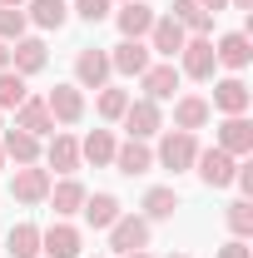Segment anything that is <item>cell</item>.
<instances>
[{
  "label": "cell",
  "mask_w": 253,
  "mask_h": 258,
  "mask_svg": "<svg viewBox=\"0 0 253 258\" xmlns=\"http://www.w3.org/2000/svg\"><path fill=\"white\" fill-rule=\"evenodd\" d=\"M194 159H199V139H194L189 129H169V134L159 139L154 164H164L169 174H184V169H194Z\"/></svg>",
  "instance_id": "1"
},
{
  "label": "cell",
  "mask_w": 253,
  "mask_h": 258,
  "mask_svg": "<svg viewBox=\"0 0 253 258\" xmlns=\"http://www.w3.org/2000/svg\"><path fill=\"white\" fill-rule=\"evenodd\" d=\"M214 70H219L214 40H209V35H189L184 50H179V75H189V80H214Z\"/></svg>",
  "instance_id": "2"
},
{
  "label": "cell",
  "mask_w": 253,
  "mask_h": 258,
  "mask_svg": "<svg viewBox=\"0 0 253 258\" xmlns=\"http://www.w3.org/2000/svg\"><path fill=\"white\" fill-rule=\"evenodd\" d=\"M109 248H114V253H139V248H149V219H144V214H119V219L109 224Z\"/></svg>",
  "instance_id": "3"
},
{
  "label": "cell",
  "mask_w": 253,
  "mask_h": 258,
  "mask_svg": "<svg viewBox=\"0 0 253 258\" xmlns=\"http://www.w3.org/2000/svg\"><path fill=\"white\" fill-rule=\"evenodd\" d=\"M194 169H199V179H204L209 189H228V184H233V174H238V159H233V154H223L219 144H214V149H199Z\"/></svg>",
  "instance_id": "4"
},
{
  "label": "cell",
  "mask_w": 253,
  "mask_h": 258,
  "mask_svg": "<svg viewBox=\"0 0 253 258\" xmlns=\"http://www.w3.org/2000/svg\"><path fill=\"white\" fill-rule=\"evenodd\" d=\"M109 75H114V70H109V50H95V45H90V50L75 55V85H80V90H104Z\"/></svg>",
  "instance_id": "5"
},
{
  "label": "cell",
  "mask_w": 253,
  "mask_h": 258,
  "mask_svg": "<svg viewBox=\"0 0 253 258\" xmlns=\"http://www.w3.org/2000/svg\"><path fill=\"white\" fill-rule=\"evenodd\" d=\"M184 40H189V30H184V25H179L174 15H154V25H149V55H164V60H179Z\"/></svg>",
  "instance_id": "6"
},
{
  "label": "cell",
  "mask_w": 253,
  "mask_h": 258,
  "mask_svg": "<svg viewBox=\"0 0 253 258\" xmlns=\"http://www.w3.org/2000/svg\"><path fill=\"white\" fill-rule=\"evenodd\" d=\"M119 124L129 129V139H154L164 129V114H159L154 99H129V109L119 114Z\"/></svg>",
  "instance_id": "7"
},
{
  "label": "cell",
  "mask_w": 253,
  "mask_h": 258,
  "mask_svg": "<svg viewBox=\"0 0 253 258\" xmlns=\"http://www.w3.org/2000/svg\"><path fill=\"white\" fill-rule=\"evenodd\" d=\"M45 109H50L55 124H80V119H85V95H80V85H55V90L45 95Z\"/></svg>",
  "instance_id": "8"
},
{
  "label": "cell",
  "mask_w": 253,
  "mask_h": 258,
  "mask_svg": "<svg viewBox=\"0 0 253 258\" xmlns=\"http://www.w3.org/2000/svg\"><path fill=\"white\" fill-rule=\"evenodd\" d=\"M50 169H40V164H20L15 169V179H10V194L20 199V204H45V194H50Z\"/></svg>",
  "instance_id": "9"
},
{
  "label": "cell",
  "mask_w": 253,
  "mask_h": 258,
  "mask_svg": "<svg viewBox=\"0 0 253 258\" xmlns=\"http://www.w3.org/2000/svg\"><path fill=\"white\" fill-rule=\"evenodd\" d=\"M80 243H85V238H80V228L75 224H50V228H40V253L45 258H80Z\"/></svg>",
  "instance_id": "10"
},
{
  "label": "cell",
  "mask_w": 253,
  "mask_h": 258,
  "mask_svg": "<svg viewBox=\"0 0 253 258\" xmlns=\"http://www.w3.org/2000/svg\"><path fill=\"white\" fill-rule=\"evenodd\" d=\"M45 60H50V55H45V40H35V35H20V40L10 45V70H15V75H25V80L40 75Z\"/></svg>",
  "instance_id": "11"
},
{
  "label": "cell",
  "mask_w": 253,
  "mask_h": 258,
  "mask_svg": "<svg viewBox=\"0 0 253 258\" xmlns=\"http://www.w3.org/2000/svg\"><path fill=\"white\" fill-rule=\"evenodd\" d=\"M114 169L119 174H129V179H139V174H149L154 169V149L144 144V139H129V144H114Z\"/></svg>",
  "instance_id": "12"
},
{
  "label": "cell",
  "mask_w": 253,
  "mask_h": 258,
  "mask_svg": "<svg viewBox=\"0 0 253 258\" xmlns=\"http://www.w3.org/2000/svg\"><path fill=\"white\" fill-rule=\"evenodd\" d=\"M149 45H144V40H119V45H114V50H109V70H114V75H144V70H149Z\"/></svg>",
  "instance_id": "13"
},
{
  "label": "cell",
  "mask_w": 253,
  "mask_h": 258,
  "mask_svg": "<svg viewBox=\"0 0 253 258\" xmlns=\"http://www.w3.org/2000/svg\"><path fill=\"white\" fill-rule=\"evenodd\" d=\"M219 149L223 154H253V124L243 119V114H223V124H219Z\"/></svg>",
  "instance_id": "14"
},
{
  "label": "cell",
  "mask_w": 253,
  "mask_h": 258,
  "mask_svg": "<svg viewBox=\"0 0 253 258\" xmlns=\"http://www.w3.org/2000/svg\"><path fill=\"white\" fill-rule=\"evenodd\" d=\"M114 25L124 40H144L149 25H154V5H144V0H124V10H114Z\"/></svg>",
  "instance_id": "15"
},
{
  "label": "cell",
  "mask_w": 253,
  "mask_h": 258,
  "mask_svg": "<svg viewBox=\"0 0 253 258\" xmlns=\"http://www.w3.org/2000/svg\"><path fill=\"white\" fill-rule=\"evenodd\" d=\"M139 80H144V99H154V104H159V99H174V90H179L184 75L174 70V60H164V64H149Z\"/></svg>",
  "instance_id": "16"
},
{
  "label": "cell",
  "mask_w": 253,
  "mask_h": 258,
  "mask_svg": "<svg viewBox=\"0 0 253 258\" xmlns=\"http://www.w3.org/2000/svg\"><path fill=\"white\" fill-rule=\"evenodd\" d=\"M45 164L70 179V174L80 169V139H75V134H55V139L45 144Z\"/></svg>",
  "instance_id": "17"
},
{
  "label": "cell",
  "mask_w": 253,
  "mask_h": 258,
  "mask_svg": "<svg viewBox=\"0 0 253 258\" xmlns=\"http://www.w3.org/2000/svg\"><path fill=\"white\" fill-rule=\"evenodd\" d=\"M248 85H243V80H238V75H228V80H219V85H214V104H209V109H219V114H243V109H248Z\"/></svg>",
  "instance_id": "18"
},
{
  "label": "cell",
  "mask_w": 253,
  "mask_h": 258,
  "mask_svg": "<svg viewBox=\"0 0 253 258\" xmlns=\"http://www.w3.org/2000/svg\"><path fill=\"white\" fill-rule=\"evenodd\" d=\"M214 60H219V64H228V70H243V64L253 60V40H248L243 30L219 35V45H214Z\"/></svg>",
  "instance_id": "19"
},
{
  "label": "cell",
  "mask_w": 253,
  "mask_h": 258,
  "mask_svg": "<svg viewBox=\"0 0 253 258\" xmlns=\"http://www.w3.org/2000/svg\"><path fill=\"white\" fill-rule=\"evenodd\" d=\"M85 194H90V189L70 174V179H60V184H50V194H45V199L55 204V214H60V219H70V214H80V209H85Z\"/></svg>",
  "instance_id": "20"
},
{
  "label": "cell",
  "mask_w": 253,
  "mask_h": 258,
  "mask_svg": "<svg viewBox=\"0 0 253 258\" xmlns=\"http://www.w3.org/2000/svg\"><path fill=\"white\" fill-rule=\"evenodd\" d=\"M209 114H214V109H209V99L204 95H179L174 99V129H204L209 124Z\"/></svg>",
  "instance_id": "21"
},
{
  "label": "cell",
  "mask_w": 253,
  "mask_h": 258,
  "mask_svg": "<svg viewBox=\"0 0 253 258\" xmlns=\"http://www.w3.org/2000/svg\"><path fill=\"white\" fill-rule=\"evenodd\" d=\"M15 129H25L35 139H45V134H55V119H50V109H45V99H25L20 109H15Z\"/></svg>",
  "instance_id": "22"
},
{
  "label": "cell",
  "mask_w": 253,
  "mask_h": 258,
  "mask_svg": "<svg viewBox=\"0 0 253 258\" xmlns=\"http://www.w3.org/2000/svg\"><path fill=\"white\" fill-rule=\"evenodd\" d=\"M80 214H85V224H90V228H109L124 209H119L114 194H85V209H80Z\"/></svg>",
  "instance_id": "23"
},
{
  "label": "cell",
  "mask_w": 253,
  "mask_h": 258,
  "mask_svg": "<svg viewBox=\"0 0 253 258\" xmlns=\"http://www.w3.org/2000/svg\"><path fill=\"white\" fill-rule=\"evenodd\" d=\"M169 15H174L189 35H214V15H209L199 0H174V5H169Z\"/></svg>",
  "instance_id": "24"
},
{
  "label": "cell",
  "mask_w": 253,
  "mask_h": 258,
  "mask_svg": "<svg viewBox=\"0 0 253 258\" xmlns=\"http://www.w3.org/2000/svg\"><path fill=\"white\" fill-rule=\"evenodd\" d=\"M25 20H35L40 30H60L70 20V5L65 0H25Z\"/></svg>",
  "instance_id": "25"
},
{
  "label": "cell",
  "mask_w": 253,
  "mask_h": 258,
  "mask_svg": "<svg viewBox=\"0 0 253 258\" xmlns=\"http://www.w3.org/2000/svg\"><path fill=\"white\" fill-rule=\"evenodd\" d=\"M0 149H5V159H15V164H35V159H40V139L25 134V129H5Z\"/></svg>",
  "instance_id": "26"
},
{
  "label": "cell",
  "mask_w": 253,
  "mask_h": 258,
  "mask_svg": "<svg viewBox=\"0 0 253 258\" xmlns=\"http://www.w3.org/2000/svg\"><path fill=\"white\" fill-rule=\"evenodd\" d=\"M5 253L10 258H40V228L35 224H15L5 233Z\"/></svg>",
  "instance_id": "27"
},
{
  "label": "cell",
  "mask_w": 253,
  "mask_h": 258,
  "mask_svg": "<svg viewBox=\"0 0 253 258\" xmlns=\"http://www.w3.org/2000/svg\"><path fill=\"white\" fill-rule=\"evenodd\" d=\"M80 159H90L95 169L109 164V159H114V134H109V129H90V134L80 139Z\"/></svg>",
  "instance_id": "28"
},
{
  "label": "cell",
  "mask_w": 253,
  "mask_h": 258,
  "mask_svg": "<svg viewBox=\"0 0 253 258\" xmlns=\"http://www.w3.org/2000/svg\"><path fill=\"white\" fill-rule=\"evenodd\" d=\"M174 209H179V194H174V189H164V184H159V189L144 194V219H149V224L174 219Z\"/></svg>",
  "instance_id": "29"
},
{
  "label": "cell",
  "mask_w": 253,
  "mask_h": 258,
  "mask_svg": "<svg viewBox=\"0 0 253 258\" xmlns=\"http://www.w3.org/2000/svg\"><path fill=\"white\" fill-rule=\"evenodd\" d=\"M30 99L25 90V75H15V70H0V109H20Z\"/></svg>",
  "instance_id": "30"
},
{
  "label": "cell",
  "mask_w": 253,
  "mask_h": 258,
  "mask_svg": "<svg viewBox=\"0 0 253 258\" xmlns=\"http://www.w3.org/2000/svg\"><path fill=\"white\" fill-rule=\"evenodd\" d=\"M223 219H228V228H233V238H248L253 233V204L248 199H233V204L223 209Z\"/></svg>",
  "instance_id": "31"
},
{
  "label": "cell",
  "mask_w": 253,
  "mask_h": 258,
  "mask_svg": "<svg viewBox=\"0 0 253 258\" xmlns=\"http://www.w3.org/2000/svg\"><path fill=\"white\" fill-rule=\"evenodd\" d=\"M95 109H99V119H119V114L129 109V90H114V85H104Z\"/></svg>",
  "instance_id": "32"
},
{
  "label": "cell",
  "mask_w": 253,
  "mask_h": 258,
  "mask_svg": "<svg viewBox=\"0 0 253 258\" xmlns=\"http://www.w3.org/2000/svg\"><path fill=\"white\" fill-rule=\"evenodd\" d=\"M25 35V10H15V5H0V40L5 45H15Z\"/></svg>",
  "instance_id": "33"
},
{
  "label": "cell",
  "mask_w": 253,
  "mask_h": 258,
  "mask_svg": "<svg viewBox=\"0 0 253 258\" xmlns=\"http://www.w3.org/2000/svg\"><path fill=\"white\" fill-rule=\"evenodd\" d=\"M109 5L114 0H75V15L90 20V25H99V20H109Z\"/></svg>",
  "instance_id": "34"
},
{
  "label": "cell",
  "mask_w": 253,
  "mask_h": 258,
  "mask_svg": "<svg viewBox=\"0 0 253 258\" xmlns=\"http://www.w3.org/2000/svg\"><path fill=\"white\" fill-rule=\"evenodd\" d=\"M219 258H253V248H248V238H228L219 248Z\"/></svg>",
  "instance_id": "35"
},
{
  "label": "cell",
  "mask_w": 253,
  "mask_h": 258,
  "mask_svg": "<svg viewBox=\"0 0 253 258\" xmlns=\"http://www.w3.org/2000/svg\"><path fill=\"white\" fill-rule=\"evenodd\" d=\"M199 5H204L209 15H219V10H228V0H199Z\"/></svg>",
  "instance_id": "36"
},
{
  "label": "cell",
  "mask_w": 253,
  "mask_h": 258,
  "mask_svg": "<svg viewBox=\"0 0 253 258\" xmlns=\"http://www.w3.org/2000/svg\"><path fill=\"white\" fill-rule=\"evenodd\" d=\"M0 70H10V45L0 40Z\"/></svg>",
  "instance_id": "37"
},
{
  "label": "cell",
  "mask_w": 253,
  "mask_h": 258,
  "mask_svg": "<svg viewBox=\"0 0 253 258\" xmlns=\"http://www.w3.org/2000/svg\"><path fill=\"white\" fill-rule=\"evenodd\" d=\"M228 5H233V10H253V0H228Z\"/></svg>",
  "instance_id": "38"
},
{
  "label": "cell",
  "mask_w": 253,
  "mask_h": 258,
  "mask_svg": "<svg viewBox=\"0 0 253 258\" xmlns=\"http://www.w3.org/2000/svg\"><path fill=\"white\" fill-rule=\"evenodd\" d=\"M124 258H154V253H149V248H139V253H124Z\"/></svg>",
  "instance_id": "39"
},
{
  "label": "cell",
  "mask_w": 253,
  "mask_h": 258,
  "mask_svg": "<svg viewBox=\"0 0 253 258\" xmlns=\"http://www.w3.org/2000/svg\"><path fill=\"white\" fill-rule=\"evenodd\" d=\"M0 5H15V10H25V0H0Z\"/></svg>",
  "instance_id": "40"
},
{
  "label": "cell",
  "mask_w": 253,
  "mask_h": 258,
  "mask_svg": "<svg viewBox=\"0 0 253 258\" xmlns=\"http://www.w3.org/2000/svg\"><path fill=\"white\" fill-rule=\"evenodd\" d=\"M0 169H5V149H0Z\"/></svg>",
  "instance_id": "41"
},
{
  "label": "cell",
  "mask_w": 253,
  "mask_h": 258,
  "mask_svg": "<svg viewBox=\"0 0 253 258\" xmlns=\"http://www.w3.org/2000/svg\"><path fill=\"white\" fill-rule=\"evenodd\" d=\"M169 258H189V253H169Z\"/></svg>",
  "instance_id": "42"
},
{
  "label": "cell",
  "mask_w": 253,
  "mask_h": 258,
  "mask_svg": "<svg viewBox=\"0 0 253 258\" xmlns=\"http://www.w3.org/2000/svg\"><path fill=\"white\" fill-rule=\"evenodd\" d=\"M119 5H124V0H119Z\"/></svg>",
  "instance_id": "43"
},
{
  "label": "cell",
  "mask_w": 253,
  "mask_h": 258,
  "mask_svg": "<svg viewBox=\"0 0 253 258\" xmlns=\"http://www.w3.org/2000/svg\"><path fill=\"white\" fill-rule=\"evenodd\" d=\"M0 129H5V124H0Z\"/></svg>",
  "instance_id": "44"
}]
</instances>
